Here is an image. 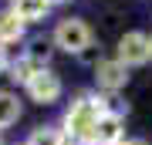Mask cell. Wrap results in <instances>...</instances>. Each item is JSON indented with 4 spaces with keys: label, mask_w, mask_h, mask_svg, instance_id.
Wrapping results in <instances>:
<instances>
[{
    "label": "cell",
    "mask_w": 152,
    "mask_h": 145,
    "mask_svg": "<svg viewBox=\"0 0 152 145\" xmlns=\"http://www.w3.org/2000/svg\"><path fill=\"white\" fill-rule=\"evenodd\" d=\"M20 37H24V24L17 20L10 10L0 14V47H4V44H17Z\"/></svg>",
    "instance_id": "9c48e42d"
},
{
    "label": "cell",
    "mask_w": 152,
    "mask_h": 145,
    "mask_svg": "<svg viewBox=\"0 0 152 145\" xmlns=\"http://www.w3.org/2000/svg\"><path fill=\"white\" fill-rule=\"evenodd\" d=\"M149 58H152V37H145L142 31H129L118 41V61L125 68L129 64H145Z\"/></svg>",
    "instance_id": "3957f363"
},
{
    "label": "cell",
    "mask_w": 152,
    "mask_h": 145,
    "mask_svg": "<svg viewBox=\"0 0 152 145\" xmlns=\"http://www.w3.org/2000/svg\"><path fill=\"white\" fill-rule=\"evenodd\" d=\"M54 44L68 54H81L85 47H91V27L78 17H68L54 27Z\"/></svg>",
    "instance_id": "7a4b0ae2"
},
{
    "label": "cell",
    "mask_w": 152,
    "mask_h": 145,
    "mask_svg": "<svg viewBox=\"0 0 152 145\" xmlns=\"http://www.w3.org/2000/svg\"><path fill=\"white\" fill-rule=\"evenodd\" d=\"M37 71H44V68H41V61H34L31 54H24V58H17L14 64H10V78L17 81V85H27V81L37 74Z\"/></svg>",
    "instance_id": "ba28073f"
},
{
    "label": "cell",
    "mask_w": 152,
    "mask_h": 145,
    "mask_svg": "<svg viewBox=\"0 0 152 145\" xmlns=\"http://www.w3.org/2000/svg\"><path fill=\"white\" fill-rule=\"evenodd\" d=\"M7 68H10V61H7V47H0V74H4Z\"/></svg>",
    "instance_id": "7c38bea8"
},
{
    "label": "cell",
    "mask_w": 152,
    "mask_h": 145,
    "mask_svg": "<svg viewBox=\"0 0 152 145\" xmlns=\"http://www.w3.org/2000/svg\"><path fill=\"white\" fill-rule=\"evenodd\" d=\"M122 135H125V128H122V115L105 111L102 118H98V125H95L91 142H95V145H118V142H122Z\"/></svg>",
    "instance_id": "8992f818"
},
{
    "label": "cell",
    "mask_w": 152,
    "mask_h": 145,
    "mask_svg": "<svg viewBox=\"0 0 152 145\" xmlns=\"http://www.w3.org/2000/svg\"><path fill=\"white\" fill-rule=\"evenodd\" d=\"M17 118H20V101H17V95H10V91H0V128L14 125Z\"/></svg>",
    "instance_id": "30bf717a"
},
{
    "label": "cell",
    "mask_w": 152,
    "mask_h": 145,
    "mask_svg": "<svg viewBox=\"0 0 152 145\" xmlns=\"http://www.w3.org/2000/svg\"><path fill=\"white\" fill-rule=\"evenodd\" d=\"M48 10H51L48 0H10V14H14L20 24L44 20V14H48Z\"/></svg>",
    "instance_id": "52a82bcc"
},
{
    "label": "cell",
    "mask_w": 152,
    "mask_h": 145,
    "mask_svg": "<svg viewBox=\"0 0 152 145\" xmlns=\"http://www.w3.org/2000/svg\"><path fill=\"white\" fill-rule=\"evenodd\" d=\"M105 115V98H91L81 95L78 101H71L68 115H64V135H61V145H75V142H91L95 125Z\"/></svg>",
    "instance_id": "6da1fadb"
},
{
    "label": "cell",
    "mask_w": 152,
    "mask_h": 145,
    "mask_svg": "<svg viewBox=\"0 0 152 145\" xmlns=\"http://www.w3.org/2000/svg\"><path fill=\"white\" fill-rule=\"evenodd\" d=\"M48 4H68V0H48Z\"/></svg>",
    "instance_id": "5bb4252c"
},
{
    "label": "cell",
    "mask_w": 152,
    "mask_h": 145,
    "mask_svg": "<svg viewBox=\"0 0 152 145\" xmlns=\"http://www.w3.org/2000/svg\"><path fill=\"white\" fill-rule=\"evenodd\" d=\"M118 145H145V142H139V138H132V142H118Z\"/></svg>",
    "instance_id": "4fadbf2b"
},
{
    "label": "cell",
    "mask_w": 152,
    "mask_h": 145,
    "mask_svg": "<svg viewBox=\"0 0 152 145\" xmlns=\"http://www.w3.org/2000/svg\"><path fill=\"white\" fill-rule=\"evenodd\" d=\"M95 78H98V85L105 91H118V88H125V81H129V68L118 58L115 61H98L95 64Z\"/></svg>",
    "instance_id": "5b68a950"
},
{
    "label": "cell",
    "mask_w": 152,
    "mask_h": 145,
    "mask_svg": "<svg viewBox=\"0 0 152 145\" xmlns=\"http://www.w3.org/2000/svg\"><path fill=\"white\" fill-rule=\"evenodd\" d=\"M27 95H31V101H37V105H54L61 98V78L54 71H37V74L27 81Z\"/></svg>",
    "instance_id": "277c9868"
},
{
    "label": "cell",
    "mask_w": 152,
    "mask_h": 145,
    "mask_svg": "<svg viewBox=\"0 0 152 145\" xmlns=\"http://www.w3.org/2000/svg\"><path fill=\"white\" fill-rule=\"evenodd\" d=\"M27 145H61V135L54 132V128H37L27 138Z\"/></svg>",
    "instance_id": "8fae6325"
}]
</instances>
